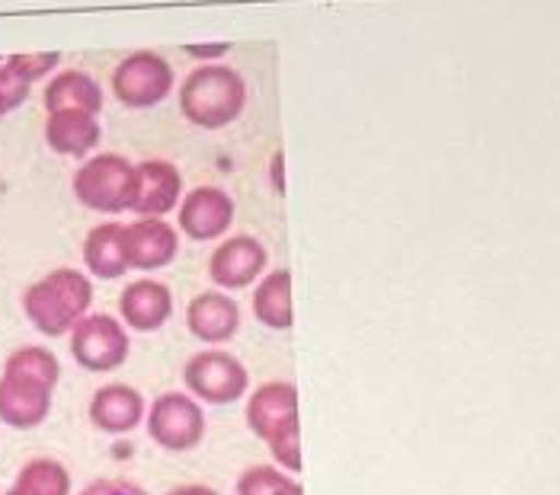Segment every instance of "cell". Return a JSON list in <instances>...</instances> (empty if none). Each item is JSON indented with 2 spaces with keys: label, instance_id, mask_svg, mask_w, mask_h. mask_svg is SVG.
Masks as SVG:
<instances>
[{
  "label": "cell",
  "instance_id": "1",
  "mask_svg": "<svg viewBox=\"0 0 560 495\" xmlns=\"http://www.w3.org/2000/svg\"><path fill=\"white\" fill-rule=\"evenodd\" d=\"M61 384V362L45 345H20L7 355L0 372V422L16 432L39 428L51 415V400Z\"/></svg>",
  "mask_w": 560,
  "mask_h": 495
},
{
  "label": "cell",
  "instance_id": "2",
  "mask_svg": "<svg viewBox=\"0 0 560 495\" xmlns=\"http://www.w3.org/2000/svg\"><path fill=\"white\" fill-rule=\"evenodd\" d=\"M90 307H93V279L71 266L51 269L48 275L36 279L23 291V314L30 327L43 332L45 339L68 335L90 314Z\"/></svg>",
  "mask_w": 560,
  "mask_h": 495
},
{
  "label": "cell",
  "instance_id": "3",
  "mask_svg": "<svg viewBox=\"0 0 560 495\" xmlns=\"http://www.w3.org/2000/svg\"><path fill=\"white\" fill-rule=\"evenodd\" d=\"M247 425L272 451V463L302 473V419L299 390L289 380H266L247 400Z\"/></svg>",
  "mask_w": 560,
  "mask_h": 495
},
{
  "label": "cell",
  "instance_id": "4",
  "mask_svg": "<svg viewBox=\"0 0 560 495\" xmlns=\"http://www.w3.org/2000/svg\"><path fill=\"white\" fill-rule=\"evenodd\" d=\"M247 106V83L228 64H202L196 68L179 90L183 116L199 128H224Z\"/></svg>",
  "mask_w": 560,
  "mask_h": 495
},
{
  "label": "cell",
  "instance_id": "5",
  "mask_svg": "<svg viewBox=\"0 0 560 495\" xmlns=\"http://www.w3.org/2000/svg\"><path fill=\"white\" fill-rule=\"evenodd\" d=\"M183 384H186V393L206 406H231V403H241L247 397L250 372L237 355L221 352L218 345H209L206 352H196L186 362Z\"/></svg>",
  "mask_w": 560,
  "mask_h": 495
},
{
  "label": "cell",
  "instance_id": "6",
  "mask_svg": "<svg viewBox=\"0 0 560 495\" xmlns=\"http://www.w3.org/2000/svg\"><path fill=\"white\" fill-rule=\"evenodd\" d=\"M78 202L100 214L131 211L135 199V164L122 154H93L78 166L71 182Z\"/></svg>",
  "mask_w": 560,
  "mask_h": 495
},
{
  "label": "cell",
  "instance_id": "7",
  "mask_svg": "<svg viewBox=\"0 0 560 495\" xmlns=\"http://www.w3.org/2000/svg\"><path fill=\"white\" fill-rule=\"evenodd\" d=\"M144 428L148 438L167 451V455H189L202 445L206 438V413L202 403L189 393H161L154 403H148V415H144Z\"/></svg>",
  "mask_w": 560,
  "mask_h": 495
},
{
  "label": "cell",
  "instance_id": "8",
  "mask_svg": "<svg viewBox=\"0 0 560 495\" xmlns=\"http://www.w3.org/2000/svg\"><path fill=\"white\" fill-rule=\"evenodd\" d=\"M71 358L90 374H113L129 362L131 339L126 323L109 314H86L68 332Z\"/></svg>",
  "mask_w": 560,
  "mask_h": 495
},
{
  "label": "cell",
  "instance_id": "9",
  "mask_svg": "<svg viewBox=\"0 0 560 495\" xmlns=\"http://www.w3.org/2000/svg\"><path fill=\"white\" fill-rule=\"evenodd\" d=\"M173 90V68L161 51H131L113 71V93L131 109H148L167 99Z\"/></svg>",
  "mask_w": 560,
  "mask_h": 495
},
{
  "label": "cell",
  "instance_id": "10",
  "mask_svg": "<svg viewBox=\"0 0 560 495\" xmlns=\"http://www.w3.org/2000/svg\"><path fill=\"white\" fill-rule=\"evenodd\" d=\"M269 252L250 234H237L221 240V247L209 256V279L221 291H241L257 285L266 275Z\"/></svg>",
  "mask_w": 560,
  "mask_h": 495
},
{
  "label": "cell",
  "instance_id": "11",
  "mask_svg": "<svg viewBox=\"0 0 560 495\" xmlns=\"http://www.w3.org/2000/svg\"><path fill=\"white\" fill-rule=\"evenodd\" d=\"M144 415H148V403L141 390L122 380L103 384L90 397V406H86L90 425L103 435H129L135 428H141Z\"/></svg>",
  "mask_w": 560,
  "mask_h": 495
},
{
  "label": "cell",
  "instance_id": "12",
  "mask_svg": "<svg viewBox=\"0 0 560 495\" xmlns=\"http://www.w3.org/2000/svg\"><path fill=\"white\" fill-rule=\"evenodd\" d=\"M231 224H234V202L218 186H199L179 199V231L196 244L218 240L221 234H228Z\"/></svg>",
  "mask_w": 560,
  "mask_h": 495
},
{
  "label": "cell",
  "instance_id": "13",
  "mask_svg": "<svg viewBox=\"0 0 560 495\" xmlns=\"http://www.w3.org/2000/svg\"><path fill=\"white\" fill-rule=\"evenodd\" d=\"M126 249L135 272H161L179 252V234L164 217H135L126 224Z\"/></svg>",
  "mask_w": 560,
  "mask_h": 495
},
{
  "label": "cell",
  "instance_id": "14",
  "mask_svg": "<svg viewBox=\"0 0 560 495\" xmlns=\"http://www.w3.org/2000/svg\"><path fill=\"white\" fill-rule=\"evenodd\" d=\"M173 291L161 279H135L119 294V320L126 330L158 332L171 323Z\"/></svg>",
  "mask_w": 560,
  "mask_h": 495
},
{
  "label": "cell",
  "instance_id": "15",
  "mask_svg": "<svg viewBox=\"0 0 560 495\" xmlns=\"http://www.w3.org/2000/svg\"><path fill=\"white\" fill-rule=\"evenodd\" d=\"M186 327L206 345H224L241 330V307L228 291H202L186 307Z\"/></svg>",
  "mask_w": 560,
  "mask_h": 495
},
{
  "label": "cell",
  "instance_id": "16",
  "mask_svg": "<svg viewBox=\"0 0 560 495\" xmlns=\"http://www.w3.org/2000/svg\"><path fill=\"white\" fill-rule=\"evenodd\" d=\"M183 199V176L167 161H144L135 166V199L138 217H164Z\"/></svg>",
  "mask_w": 560,
  "mask_h": 495
},
{
  "label": "cell",
  "instance_id": "17",
  "mask_svg": "<svg viewBox=\"0 0 560 495\" xmlns=\"http://www.w3.org/2000/svg\"><path fill=\"white\" fill-rule=\"evenodd\" d=\"M84 269L86 275L113 282L122 279L126 272H131L129 266V249H126V224L106 221L90 227L84 237Z\"/></svg>",
  "mask_w": 560,
  "mask_h": 495
},
{
  "label": "cell",
  "instance_id": "18",
  "mask_svg": "<svg viewBox=\"0 0 560 495\" xmlns=\"http://www.w3.org/2000/svg\"><path fill=\"white\" fill-rule=\"evenodd\" d=\"M45 144L61 157H90L100 144V122L84 109H61L48 113L45 122Z\"/></svg>",
  "mask_w": 560,
  "mask_h": 495
},
{
  "label": "cell",
  "instance_id": "19",
  "mask_svg": "<svg viewBox=\"0 0 560 495\" xmlns=\"http://www.w3.org/2000/svg\"><path fill=\"white\" fill-rule=\"evenodd\" d=\"M254 317L266 330L289 332L295 327V304H292V272L272 269L254 288Z\"/></svg>",
  "mask_w": 560,
  "mask_h": 495
},
{
  "label": "cell",
  "instance_id": "20",
  "mask_svg": "<svg viewBox=\"0 0 560 495\" xmlns=\"http://www.w3.org/2000/svg\"><path fill=\"white\" fill-rule=\"evenodd\" d=\"M43 103L48 113L84 109V113L96 116L103 109V90L84 71H55L51 81L45 83Z\"/></svg>",
  "mask_w": 560,
  "mask_h": 495
},
{
  "label": "cell",
  "instance_id": "21",
  "mask_svg": "<svg viewBox=\"0 0 560 495\" xmlns=\"http://www.w3.org/2000/svg\"><path fill=\"white\" fill-rule=\"evenodd\" d=\"M3 495H71V473L55 457H33L20 467L13 486Z\"/></svg>",
  "mask_w": 560,
  "mask_h": 495
},
{
  "label": "cell",
  "instance_id": "22",
  "mask_svg": "<svg viewBox=\"0 0 560 495\" xmlns=\"http://www.w3.org/2000/svg\"><path fill=\"white\" fill-rule=\"evenodd\" d=\"M237 495H304L295 473L282 470L279 463H257L237 476Z\"/></svg>",
  "mask_w": 560,
  "mask_h": 495
},
{
  "label": "cell",
  "instance_id": "23",
  "mask_svg": "<svg viewBox=\"0 0 560 495\" xmlns=\"http://www.w3.org/2000/svg\"><path fill=\"white\" fill-rule=\"evenodd\" d=\"M7 64L23 78V81L36 83L48 78L51 71H58L61 64V55L58 51H23V55H10Z\"/></svg>",
  "mask_w": 560,
  "mask_h": 495
},
{
  "label": "cell",
  "instance_id": "24",
  "mask_svg": "<svg viewBox=\"0 0 560 495\" xmlns=\"http://www.w3.org/2000/svg\"><path fill=\"white\" fill-rule=\"evenodd\" d=\"M78 495H151L148 490H141L131 480H113V476H100L90 486H84Z\"/></svg>",
  "mask_w": 560,
  "mask_h": 495
},
{
  "label": "cell",
  "instance_id": "25",
  "mask_svg": "<svg viewBox=\"0 0 560 495\" xmlns=\"http://www.w3.org/2000/svg\"><path fill=\"white\" fill-rule=\"evenodd\" d=\"M228 48H231V45H224V42H209V45H186V51H189L192 58H221Z\"/></svg>",
  "mask_w": 560,
  "mask_h": 495
},
{
  "label": "cell",
  "instance_id": "26",
  "mask_svg": "<svg viewBox=\"0 0 560 495\" xmlns=\"http://www.w3.org/2000/svg\"><path fill=\"white\" fill-rule=\"evenodd\" d=\"M285 154L282 151H276V157H272V166H269V176H272V186H276V192L282 196L285 192Z\"/></svg>",
  "mask_w": 560,
  "mask_h": 495
},
{
  "label": "cell",
  "instance_id": "27",
  "mask_svg": "<svg viewBox=\"0 0 560 495\" xmlns=\"http://www.w3.org/2000/svg\"><path fill=\"white\" fill-rule=\"evenodd\" d=\"M167 495H221L212 486H206V483H183V486H173Z\"/></svg>",
  "mask_w": 560,
  "mask_h": 495
},
{
  "label": "cell",
  "instance_id": "28",
  "mask_svg": "<svg viewBox=\"0 0 560 495\" xmlns=\"http://www.w3.org/2000/svg\"><path fill=\"white\" fill-rule=\"evenodd\" d=\"M13 109H16V106H13V103H10V99H7V93H3V90H0V119H3V116H7V113H13Z\"/></svg>",
  "mask_w": 560,
  "mask_h": 495
},
{
  "label": "cell",
  "instance_id": "29",
  "mask_svg": "<svg viewBox=\"0 0 560 495\" xmlns=\"http://www.w3.org/2000/svg\"><path fill=\"white\" fill-rule=\"evenodd\" d=\"M0 495H3V493H0Z\"/></svg>",
  "mask_w": 560,
  "mask_h": 495
}]
</instances>
